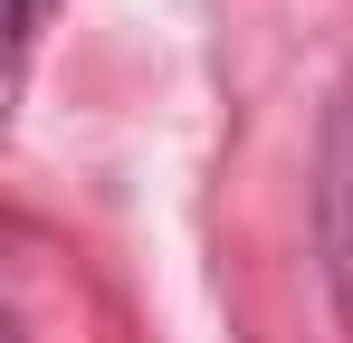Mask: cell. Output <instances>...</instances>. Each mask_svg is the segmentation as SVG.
Instances as JSON below:
<instances>
[{
	"label": "cell",
	"mask_w": 353,
	"mask_h": 343,
	"mask_svg": "<svg viewBox=\"0 0 353 343\" xmlns=\"http://www.w3.org/2000/svg\"><path fill=\"white\" fill-rule=\"evenodd\" d=\"M315 258L334 286V315L353 324V86L325 114V153H315Z\"/></svg>",
	"instance_id": "obj_1"
},
{
	"label": "cell",
	"mask_w": 353,
	"mask_h": 343,
	"mask_svg": "<svg viewBox=\"0 0 353 343\" xmlns=\"http://www.w3.org/2000/svg\"><path fill=\"white\" fill-rule=\"evenodd\" d=\"M39 19H48V0H10V48L19 57L39 48Z\"/></svg>",
	"instance_id": "obj_2"
}]
</instances>
